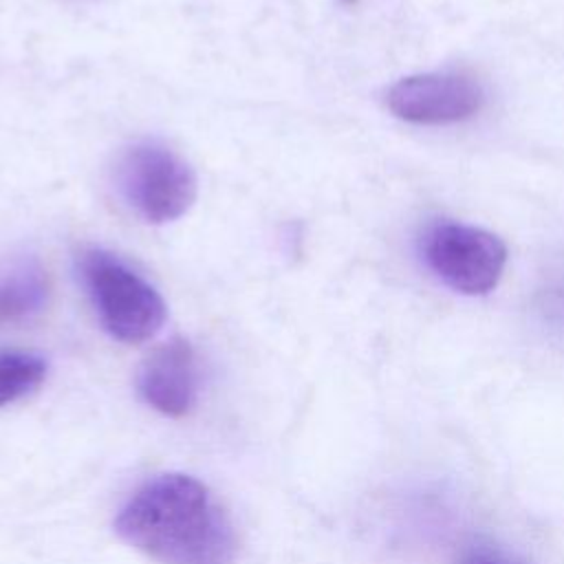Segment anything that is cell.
<instances>
[{
    "label": "cell",
    "instance_id": "6da1fadb",
    "mask_svg": "<svg viewBox=\"0 0 564 564\" xmlns=\"http://www.w3.org/2000/svg\"><path fill=\"white\" fill-rule=\"evenodd\" d=\"M115 531L159 564H231L234 524L205 482L187 474H159L123 502Z\"/></svg>",
    "mask_w": 564,
    "mask_h": 564
},
{
    "label": "cell",
    "instance_id": "7a4b0ae2",
    "mask_svg": "<svg viewBox=\"0 0 564 564\" xmlns=\"http://www.w3.org/2000/svg\"><path fill=\"white\" fill-rule=\"evenodd\" d=\"M77 271L101 328L112 339L141 344L161 330L167 315L161 293L119 256L88 247L77 256Z\"/></svg>",
    "mask_w": 564,
    "mask_h": 564
},
{
    "label": "cell",
    "instance_id": "3957f363",
    "mask_svg": "<svg viewBox=\"0 0 564 564\" xmlns=\"http://www.w3.org/2000/svg\"><path fill=\"white\" fill-rule=\"evenodd\" d=\"M115 187L121 200L145 223L178 220L196 200L194 167L156 139L130 143L115 163Z\"/></svg>",
    "mask_w": 564,
    "mask_h": 564
},
{
    "label": "cell",
    "instance_id": "277c9868",
    "mask_svg": "<svg viewBox=\"0 0 564 564\" xmlns=\"http://www.w3.org/2000/svg\"><path fill=\"white\" fill-rule=\"evenodd\" d=\"M421 253L449 289L465 295L489 293L507 264V247L496 234L452 220L425 231Z\"/></svg>",
    "mask_w": 564,
    "mask_h": 564
},
{
    "label": "cell",
    "instance_id": "5b68a950",
    "mask_svg": "<svg viewBox=\"0 0 564 564\" xmlns=\"http://www.w3.org/2000/svg\"><path fill=\"white\" fill-rule=\"evenodd\" d=\"M386 101L390 112L403 121L447 126L476 115L482 106V90L460 73H423L399 79Z\"/></svg>",
    "mask_w": 564,
    "mask_h": 564
},
{
    "label": "cell",
    "instance_id": "8992f818",
    "mask_svg": "<svg viewBox=\"0 0 564 564\" xmlns=\"http://www.w3.org/2000/svg\"><path fill=\"white\" fill-rule=\"evenodd\" d=\"M139 397L165 416H185L198 399V364L192 344L183 337L154 348L137 372Z\"/></svg>",
    "mask_w": 564,
    "mask_h": 564
},
{
    "label": "cell",
    "instance_id": "52a82bcc",
    "mask_svg": "<svg viewBox=\"0 0 564 564\" xmlns=\"http://www.w3.org/2000/svg\"><path fill=\"white\" fill-rule=\"evenodd\" d=\"M48 275L35 256H15L0 264V324L37 315L48 300Z\"/></svg>",
    "mask_w": 564,
    "mask_h": 564
},
{
    "label": "cell",
    "instance_id": "ba28073f",
    "mask_svg": "<svg viewBox=\"0 0 564 564\" xmlns=\"http://www.w3.org/2000/svg\"><path fill=\"white\" fill-rule=\"evenodd\" d=\"M46 359L22 348H0V408L35 392L46 379Z\"/></svg>",
    "mask_w": 564,
    "mask_h": 564
},
{
    "label": "cell",
    "instance_id": "9c48e42d",
    "mask_svg": "<svg viewBox=\"0 0 564 564\" xmlns=\"http://www.w3.org/2000/svg\"><path fill=\"white\" fill-rule=\"evenodd\" d=\"M458 564H522V562L494 544H476L463 553Z\"/></svg>",
    "mask_w": 564,
    "mask_h": 564
},
{
    "label": "cell",
    "instance_id": "30bf717a",
    "mask_svg": "<svg viewBox=\"0 0 564 564\" xmlns=\"http://www.w3.org/2000/svg\"><path fill=\"white\" fill-rule=\"evenodd\" d=\"M339 2H341V4H352L355 0H339Z\"/></svg>",
    "mask_w": 564,
    "mask_h": 564
}]
</instances>
